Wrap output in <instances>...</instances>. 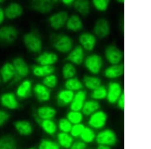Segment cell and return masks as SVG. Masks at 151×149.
Masks as SVG:
<instances>
[{"label":"cell","mask_w":151,"mask_h":149,"mask_svg":"<svg viewBox=\"0 0 151 149\" xmlns=\"http://www.w3.org/2000/svg\"><path fill=\"white\" fill-rule=\"evenodd\" d=\"M50 40L53 48L63 54L69 53L74 46L72 38L65 34L52 35L50 37Z\"/></svg>","instance_id":"1"},{"label":"cell","mask_w":151,"mask_h":149,"mask_svg":"<svg viewBox=\"0 0 151 149\" xmlns=\"http://www.w3.org/2000/svg\"><path fill=\"white\" fill-rule=\"evenodd\" d=\"M23 42L26 48L32 53H40L42 49V38L36 30H32L24 35Z\"/></svg>","instance_id":"2"},{"label":"cell","mask_w":151,"mask_h":149,"mask_svg":"<svg viewBox=\"0 0 151 149\" xmlns=\"http://www.w3.org/2000/svg\"><path fill=\"white\" fill-rule=\"evenodd\" d=\"M85 66L90 73L97 75L101 72L103 66L102 57L97 54H91L84 60Z\"/></svg>","instance_id":"3"},{"label":"cell","mask_w":151,"mask_h":149,"mask_svg":"<svg viewBox=\"0 0 151 149\" xmlns=\"http://www.w3.org/2000/svg\"><path fill=\"white\" fill-rule=\"evenodd\" d=\"M17 29L12 25H7L0 28V43L11 44L17 39L19 36Z\"/></svg>","instance_id":"4"},{"label":"cell","mask_w":151,"mask_h":149,"mask_svg":"<svg viewBox=\"0 0 151 149\" xmlns=\"http://www.w3.org/2000/svg\"><path fill=\"white\" fill-rule=\"evenodd\" d=\"M12 64L15 72L13 83L18 82L21 79L28 76L30 72L29 67L26 62L23 58L20 57H16L13 60Z\"/></svg>","instance_id":"5"},{"label":"cell","mask_w":151,"mask_h":149,"mask_svg":"<svg viewBox=\"0 0 151 149\" xmlns=\"http://www.w3.org/2000/svg\"><path fill=\"white\" fill-rule=\"evenodd\" d=\"M95 140L98 145L112 147L117 143V138L115 132L111 129H104L96 135Z\"/></svg>","instance_id":"6"},{"label":"cell","mask_w":151,"mask_h":149,"mask_svg":"<svg viewBox=\"0 0 151 149\" xmlns=\"http://www.w3.org/2000/svg\"><path fill=\"white\" fill-rule=\"evenodd\" d=\"M107 118V115L105 111L98 110L90 116L88 125L93 130H101L106 125Z\"/></svg>","instance_id":"7"},{"label":"cell","mask_w":151,"mask_h":149,"mask_svg":"<svg viewBox=\"0 0 151 149\" xmlns=\"http://www.w3.org/2000/svg\"><path fill=\"white\" fill-rule=\"evenodd\" d=\"M104 55L107 61L111 65L120 63L124 57L122 51L114 45H110L106 47Z\"/></svg>","instance_id":"8"},{"label":"cell","mask_w":151,"mask_h":149,"mask_svg":"<svg viewBox=\"0 0 151 149\" xmlns=\"http://www.w3.org/2000/svg\"><path fill=\"white\" fill-rule=\"evenodd\" d=\"M93 32L95 36L100 39L107 37L110 33V25L108 21L105 18H100L95 23Z\"/></svg>","instance_id":"9"},{"label":"cell","mask_w":151,"mask_h":149,"mask_svg":"<svg viewBox=\"0 0 151 149\" xmlns=\"http://www.w3.org/2000/svg\"><path fill=\"white\" fill-rule=\"evenodd\" d=\"M122 93V87L119 83L116 81L109 82L107 89V101L111 105L115 104Z\"/></svg>","instance_id":"10"},{"label":"cell","mask_w":151,"mask_h":149,"mask_svg":"<svg viewBox=\"0 0 151 149\" xmlns=\"http://www.w3.org/2000/svg\"><path fill=\"white\" fill-rule=\"evenodd\" d=\"M69 15L67 12L62 11L52 15L48 19L50 27L55 30H58L64 27L67 23Z\"/></svg>","instance_id":"11"},{"label":"cell","mask_w":151,"mask_h":149,"mask_svg":"<svg viewBox=\"0 0 151 149\" xmlns=\"http://www.w3.org/2000/svg\"><path fill=\"white\" fill-rule=\"evenodd\" d=\"M57 2L58 1L50 0H35L31 2V8L41 14H47L52 11Z\"/></svg>","instance_id":"12"},{"label":"cell","mask_w":151,"mask_h":149,"mask_svg":"<svg viewBox=\"0 0 151 149\" xmlns=\"http://www.w3.org/2000/svg\"><path fill=\"white\" fill-rule=\"evenodd\" d=\"M79 43L84 50L92 51L96 47L97 38L94 34L90 32H83L79 37Z\"/></svg>","instance_id":"13"},{"label":"cell","mask_w":151,"mask_h":149,"mask_svg":"<svg viewBox=\"0 0 151 149\" xmlns=\"http://www.w3.org/2000/svg\"><path fill=\"white\" fill-rule=\"evenodd\" d=\"M67 59L74 65H81L84 61V50L80 45L76 46L69 52Z\"/></svg>","instance_id":"14"},{"label":"cell","mask_w":151,"mask_h":149,"mask_svg":"<svg viewBox=\"0 0 151 149\" xmlns=\"http://www.w3.org/2000/svg\"><path fill=\"white\" fill-rule=\"evenodd\" d=\"M87 98V92L84 90L78 91L74 94V98L70 104V111H81Z\"/></svg>","instance_id":"15"},{"label":"cell","mask_w":151,"mask_h":149,"mask_svg":"<svg viewBox=\"0 0 151 149\" xmlns=\"http://www.w3.org/2000/svg\"><path fill=\"white\" fill-rule=\"evenodd\" d=\"M0 101L3 106L10 110H16L20 106L19 102L13 93H7L2 94Z\"/></svg>","instance_id":"16"},{"label":"cell","mask_w":151,"mask_h":149,"mask_svg":"<svg viewBox=\"0 0 151 149\" xmlns=\"http://www.w3.org/2000/svg\"><path fill=\"white\" fill-rule=\"evenodd\" d=\"M124 72V64L119 63L115 65H111L105 69L104 72L105 77L108 79L117 78L123 76Z\"/></svg>","instance_id":"17"},{"label":"cell","mask_w":151,"mask_h":149,"mask_svg":"<svg viewBox=\"0 0 151 149\" xmlns=\"http://www.w3.org/2000/svg\"><path fill=\"white\" fill-rule=\"evenodd\" d=\"M35 60L40 65L53 66L58 61V56L52 52H44L37 57Z\"/></svg>","instance_id":"18"},{"label":"cell","mask_w":151,"mask_h":149,"mask_svg":"<svg viewBox=\"0 0 151 149\" xmlns=\"http://www.w3.org/2000/svg\"><path fill=\"white\" fill-rule=\"evenodd\" d=\"M5 15L9 19H15L20 17L23 13L22 6L18 3H11L4 10Z\"/></svg>","instance_id":"19"},{"label":"cell","mask_w":151,"mask_h":149,"mask_svg":"<svg viewBox=\"0 0 151 149\" xmlns=\"http://www.w3.org/2000/svg\"><path fill=\"white\" fill-rule=\"evenodd\" d=\"M34 92L36 98L40 102H46L50 98L51 93L50 89L43 84H36L34 88Z\"/></svg>","instance_id":"20"},{"label":"cell","mask_w":151,"mask_h":149,"mask_svg":"<svg viewBox=\"0 0 151 149\" xmlns=\"http://www.w3.org/2000/svg\"><path fill=\"white\" fill-rule=\"evenodd\" d=\"M65 25L69 31L75 32L81 31L83 28L82 19L79 15L76 14H73L69 17Z\"/></svg>","instance_id":"21"},{"label":"cell","mask_w":151,"mask_h":149,"mask_svg":"<svg viewBox=\"0 0 151 149\" xmlns=\"http://www.w3.org/2000/svg\"><path fill=\"white\" fill-rule=\"evenodd\" d=\"M74 92L68 89H63L57 95V103L60 106H65L70 105L74 96Z\"/></svg>","instance_id":"22"},{"label":"cell","mask_w":151,"mask_h":149,"mask_svg":"<svg viewBox=\"0 0 151 149\" xmlns=\"http://www.w3.org/2000/svg\"><path fill=\"white\" fill-rule=\"evenodd\" d=\"M0 74L4 83H7L14 78L15 75V69L12 63L6 62L0 69Z\"/></svg>","instance_id":"23"},{"label":"cell","mask_w":151,"mask_h":149,"mask_svg":"<svg viewBox=\"0 0 151 149\" xmlns=\"http://www.w3.org/2000/svg\"><path fill=\"white\" fill-rule=\"evenodd\" d=\"M14 127L21 135L28 136L32 133V125L27 120H18L14 123Z\"/></svg>","instance_id":"24"},{"label":"cell","mask_w":151,"mask_h":149,"mask_svg":"<svg viewBox=\"0 0 151 149\" xmlns=\"http://www.w3.org/2000/svg\"><path fill=\"white\" fill-rule=\"evenodd\" d=\"M37 114L40 120H52L57 115V111L52 106H45L38 108Z\"/></svg>","instance_id":"25"},{"label":"cell","mask_w":151,"mask_h":149,"mask_svg":"<svg viewBox=\"0 0 151 149\" xmlns=\"http://www.w3.org/2000/svg\"><path fill=\"white\" fill-rule=\"evenodd\" d=\"M33 74L37 77H46L53 74L55 70L53 66L35 65L32 66Z\"/></svg>","instance_id":"26"},{"label":"cell","mask_w":151,"mask_h":149,"mask_svg":"<svg viewBox=\"0 0 151 149\" xmlns=\"http://www.w3.org/2000/svg\"><path fill=\"white\" fill-rule=\"evenodd\" d=\"M32 82L29 80H25L18 86L16 91V94L19 98H26L31 95Z\"/></svg>","instance_id":"27"},{"label":"cell","mask_w":151,"mask_h":149,"mask_svg":"<svg viewBox=\"0 0 151 149\" xmlns=\"http://www.w3.org/2000/svg\"><path fill=\"white\" fill-rule=\"evenodd\" d=\"M100 108V105L98 101L91 99L85 101L81 111L83 115L90 116L96 111L99 110Z\"/></svg>","instance_id":"28"},{"label":"cell","mask_w":151,"mask_h":149,"mask_svg":"<svg viewBox=\"0 0 151 149\" xmlns=\"http://www.w3.org/2000/svg\"><path fill=\"white\" fill-rule=\"evenodd\" d=\"M36 120L47 134L50 135H53L56 133L57 131V124L52 120H41L37 118H36Z\"/></svg>","instance_id":"29"},{"label":"cell","mask_w":151,"mask_h":149,"mask_svg":"<svg viewBox=\"0 0 151 149\" xmlns=\"http://www.w3.org/2000/svg\"><path fill=\"white\" fill-rule=\"evenodd\" d=\"M83 83L87 89L93 90L101 86V80L96 76L86 75L83 77Z\"/></svg>","instance_id":"30"},{"label":"cell","mask_w":151,"mask_h":149,"mask_svg":"<svg viewBox=\"0 0 151 149\" xmlns=\"http://www.w3.org/2000/svg\"><path fill=\"white\" fill-rule=\"evenodd\" d=\"M73 6L77 12L83 16H87L90 12V4L88 1L78 0L74 1Z\"/></svg>","instance_id":"31"},{"label":"cell","mask_w":151,"mask_h":149,"mask_svg":"<svg viewBox=\"0 0 151 149\" xmlns=\"http://www.w3.org/2000/svg\"><path fill=\"white\" fill-rule=\"evenodd\" d=\"M17 141L12 135H4L0 137V149H17Z\"/></svg>","instance_id":"32"},{"label":"cell","mask_w":151,"mask_h":149,"mask_svg":"<svg viewBox=\"0 0 151 149\" xmlns=\"http://www.w3.org/2000/svg\"><path fill=\"white\" fill-rule=\"evenodd\" d=\"M58 145L64 149H68L74 143V138L69 133L61 132L58 135Z\"/></svg>","instance_id":"33"},{"label":"cell","mask_w":151,"mask_h":149,"mask_svg":"<svg viewBox=\"0 0 151 149\" xmlns=\"http://www.w3.org/2000/svg\"><path fill=\"white\" fill-rule=\"evenodd\" d=\"M65 89L74 92L82 90L83 88V84L79 78L74 77L67 79L65 83Z\"/></svg>","instance_id":"34"},{"label":"cell","mask_w":151,"mask_h":149,"mask_svg":"<svg viewBox=\"0 0 151 149\" xmlns=\"http://www.w3.org/2000/svg\"><path fill=\"white\" fill-rule=\"evenodd\" d=\"M96 135L93 129L90 127H85L80 137L85 144H90L95 140Z\"/></svg>","instance_id":"35"},{"label":"cell","mask_w":151,"mask_h":149,"mask_svg":"<svg viewBox=\"0 0 151 149\" xmlns=\"http://www.w3.org/2000/svg\"><path fill=\"white\" fill-rule=\"evenodd\" d=\"M77 70L74 64L67 62L64 64L62 69V74L65 79H68L75 77Z\"/></svg>","instance_id":"36"},{"label":"cell","mask_w":151,"mask_h":149,"mask_svg":"<svg viewBox=\"0 0 151 149\" xmlns=\"http://www.w3.org/2000/svg\"><path fill=\"white\" fill-rule=\"evenodd\" d=\"M67 118L73 125H74L82 122L84 115L81 111H70L67 113Z\"/></svg>","instance_id":"37"},{"label":"cell","mask_w":151,"mask_h":149,"mask_svg":"<svg viewBox=\"0 0 151 149\" xmlns=\"http://www.w3.org/2000/svg\"><path fill=\"white\" fill-rule=\"evenodd\" d=\"M107 89L104 86H100L92 91L91 98L96 101H101L106 98Z\"/></svg>","instance_id":"38"},{"label":"cell","mask_w":151,"mask_h":149,"mask_svg":"<svg viewBox=\"0 0 151 149\" xmlns=\"http://www.w3.org/2000/svg\"><path fill=\"white\" fill-rule=\"evenodd\" d=\"M58 79L55 74H50L45 77L43 79V84L48 88H54L57 86Z\"/></svg>","instance_id":"39"},{"label":"cell","mask_w":151,"mask_h":149,"mask_svg":"<svg viewBox=\"0 0 151 149\" xmlns=\"http://www.w3.org/2000/svg\"><path fill=\"white\" fill-rule=\"evenodd\" d=\"M38 149H60V146L52 140L43 139L40 143Z\"/></svg>","instance_id":"40"},{"label":"cell","mask_w":151,"mask_h":149,"mask_svg":"<svg viewBox=\"0 0 151 149\" xmlns=\"http://www.w3.org/2000/svg\"><path fill=\"white\" fill-rule=\"evenodd\" d=\"M109 1L108 0H93L92 4L96 10L103 12L108 9L109 5Z\"/></svg>","instance_id":"41"},{"label":"cell","mask_w":151,"mask_h":149,"mask_svg":"<svg viewBox=\"0 0 151 149\" xmlns=\"http://www.w3.org/2000/svg\"><path fill=\"white\" fill-rule=\"evenodd\" d=\"M73 125L67 118H62L59 120L58 127L61 132L69 133L72 129Z\"/></svg>","instance_id":"42"},{"label":"cell","mask_w":151,"mask_h":149,"mask_svg":"<svg viewBox=\"0 0 151 149\" xmlns=\"http://www.w3.org/2000/svg\"><path fill=\"white\" fill-rule=\"evenodd\" d=\"M85 128V126L82 123L73 125L72 129L70 132V135H72L73 138L80 137Z\"/></svg>","instance_id":"43"},{"label":"cell","mask_w":151,"mask_h":149,"mask_svg":"<svg viewBox=\"0 0 151 149\" xmlns=\"http://www.w3.org/2000/svg\"><path fill=\"white\" fill-rule=\"evenodd\" d=\"M10 118V115L6 111L0 110V127L4 125Z\"/></svg>","instance_id":"44"},{"label":"cell","mask_w":151,"mask_h":149,"mask_svg":"<svg viewBox=\"0 0 151 149\" xmlns=\"http://www.w3.org/2000/svg\"><path fill=\"white\" fill-rule=\"evenodd\" d=\"M86 144L81 140L73 143L69 149H86Z\"/></svg>","instance_id":"45"},{"label":"cell","mask_w":151,"mask_h":149,"mask_svg":"<svg viewBox=\"0 0 151 149\" xmlns=\"http://www.w3.org/2000/svg\"><path fill=\"white\" fill-rule=\"evenodd\" d=\"M117 106L119 109L124 110L125 106V97H124V93H122V94L120 96L119 99L117 101Z\"/></svg>","instance_id":"46"},{"label":"cell","mask_w":151,"mask_h":149,"mask_svg":"<svg viewBox=\"0 0 151 149\" xmlns=\"http://www.w3.org/2000/svg\"><path fill=\"white\" fill-rule=\"evenodd\" d=\"M5 17V12L2 7H0V25L2 24Z\"/></svg>","instance_id":"47"},{"label":"cell","mask_w":151,"mask_h":149,"mask_svg":"<svg viewBox=\"0 0 151 149\" xmlns=\"http://www.w3.org/2000/svg\"><path fill=\"white\" fill-rule=\"evenodd\" d=\"M74 0H63L62 1V3L63 4L67 6H70L73 5L74 4Z\"/></svg>","instance_id":"48"},{"label":"cell","mask_w":151,"mask_h":149,"mask_svg":"<svg viewBox=\"0 0 151 149\" xmlns=\"http://www.w3.org/2000/svg\"><path fill=\"white\" fill-rule=\"evenodd\" d=\"M96 149H111V148H110V147L105 146V145H99Z\"/></svg>","instance_id":"49"},{"label":"cell","mask_w":151,"mask_h":149,"mask_svg":"<svg viewBox=\"0 0 151 149\" xmlns=\"http://www.w3.org/2000/svg\"><path fill=\"white\" fill-rule=\"evenodd\" d=\"M117 2L119 3L124 4L125 1H124V0H119Z\"/></svg>","instance_id":"50"},{"label":"cell","mask_w":151,"mask_h":149,"mask_svg":"<svg viewBox=\"0 0 151 149\" xmlns=\"http://www.w3.org/2000/svg\"><path fill=\"white\" fill-rule=\"evenodd\" d=\"M5 2V1H3V0H0V4L3 3Z\"/></svg>","instance_id":"51"},{"label":"cell","mask_w":151,"mask_h":149,"mask_svg":"<svg viewBox=\"0 0 151 149\" xmlns=\"http://www.w3.org/2000/svg\"><path fill=\"white\" fill-rule=\"evenodd\" d=\"M1 79L0 78V84H1Z\"/></svg>","instance_id":"52"},{"label":"cell","mask_w":151,"mask_h":149,"mask_svg":"<svg viewBox=\"0 0 151 149\" xmlns=\"http://www.w3.org/2000/svg\"><path fill=\"white\" fill-rule=\"evenodd\" d=\"M28 149H35V148H29Z\"/></svg>","instance_id":"53"}]
</instances>
